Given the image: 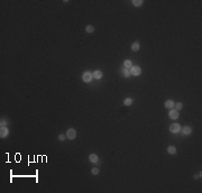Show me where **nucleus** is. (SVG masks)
<instances>
[{"mask_svg": "<svg viewBox=\"0 0 202 193\" xmlns=\"http://www.w3.org/2000/svg\"><path fill=\"white\" fill-rule=\"evenodd\" d=\"M129 71H130V74L133 75V77H139V75L142 74V67L138 66V65H133V66L129 69Z\"/></svg>", "mask_w": 202, "mask_h": 193, "instance_id": "nucleus-1", "label": "nucleus"}, {"mask_svg": "<svg viewBox=\"0 0 202 193\" xmlns=\"http://www.w3.org/2000/svg\"><path fill=\"white\" fill-rule=\"evenodd\" d=\"M93 80V74L90 71H85L82 74V81L84 83H90Z\"/></svg>", "mask_w": 202, "mask_h": 193, "instance_id": "nucleus-2", "label": "nucleus"}, {"mask_svg": "<svg viewBox=\"0 0 202 193\" xmlns=\"http://www.w3.org/2000/svg\"><path fill=\"white\" fill-rule=\"evenodd\" d=\"M65 135H66L67 139L73 140V139H75V137H76V130H75L74 128H69V129L66 130Z\"/></svg>", "mask_w": 202, "mask_h": 193, "instance_id": "nucleus-3", "label": "nucleus"}, {"mask_svg": "<svg viewBox=\"0 0 202 193\" xmlns=\"http://www.w3.org/2000/svg\"><path fill=\"white\" fill-rule=\"evenodd\" d=\"M180 132L182 134V136H190L193 132V129H192V127H190V126H184V127H181Z\"/></svg>", "mask_w": 202, "mask_h": 193, "instance_id": "nucleus-4", "label": "nucleus"}, {"mask_svg": "<svg viewBox=\"0 0 202 193\" xmlns=\"http://www.w3.org/2000/svg\"><path fill=\"white\" fill-rule=\"evenodd\" d=\"M169 132H172V134H179L180 130H181V125L179 124H172L171 126H169Z\"/></svg>", "mask_w": 202, "mask_h": 193, "instance_id": "nucleus-5", "label": "nucleus"}, {"mask_svg": "<svg viewBox=\"0 0 202 193\" xmlns=\"http://www.w3.org/2000/svg\"><path fill=\"white\" fill-rule=\"evenodd\" d=\"M168 117H169V119H172V120H176V119H179L180 113H179V111L175 110L174 108H173V109H169V111H168Z\"/></svg>", "mask_w": 202, "mask_h": 193, "instance_id": "nucleus-6", "label": "nucleus"}, {"mask_svg": "<svg viewBox=\"0 0 202 193\" xmlns=\"http://www.w3.org/2000/svg\"><path fill=\"white\" fill-rule=\"evenodd\" d=\"M8 135H9V129H8V127H6V126H4V127H1L0 128V138H6V137H8Z\"/></svg>", "mask_w": 202, "mask_h": 193, "instance_id": "nucleus-7", "label": "nucleus"}, {"mask_svg": "<svg viewBox=\"0 0 202 193\" xmlns=\"http://www.w3.org/2000/svg\"><path fill=\"white\" fill-rule=\"evenodd\" d=\"M88 159L90 163H94V164H96V163H99V156L97 154H90Z\"/></svg>", "mask_w": 202, "mask_h": 193, "instance_id": "nucleus-8", "label": "nucleus"}, {"mask_svg": "<svg viewBox=\"0 0 202 193\" xmlns=\"http://www.w3.org/2000/svg\"><path fill=\"white\" fill-rule=\"evenodd\" d=\"M92 74H93L94 80H100V79H102V77H103V73H102V71H100V70H96Z\"/></svg>", "mask_w": 202, "mask_h": 193, "instance_id": "nucleus-9", "label": "nucleus"}, {"mask_svg": "<svg viewBox=\"0 0 202 193\" xmlns=\"http://www.w3.org/2000/svg\"><path fill=\"white\" fill-rule=\"evenodd\" d=\"M120 73H121V75L122 77H125V78H127V79H129L131 77V74H130V71H129V69H126V67H123V69H121L120 70Z\"/></svg>", "mask_w": 202, "mask_h": 193, "instance_id": "nucleus-10", "label": "nucleus"}, {"mask_svg": "<svg viewBox=\"0 0 202 193\" xmlns=\"http://www.w3.org/2000/svg\"><path fill=\"white\" fill-rule=\"evenodd\" d=\"M174 105H175V102L173 100H166L165 103H164V107H165L166 109H173Z\"/></svg>", "mask_w": 202, "mask_h": 193, "instance_id": "nucleus-11", "label": "nucleus"}, {"mask_svg": "<svg viewBox=\"0 0 202 193\" xmlns=\"http://www.w3.org/2000/svg\"><path fill=\"white\" fill-rule=\"evenodd\" d=\"M141 50V44H139V42L137 40V42H134L133 44H131V51L133 52H138Z\"/></svg>", "mask_w": 202, "mask_h": 193, "instance_id": "nucleus-12", "label": "nucleus"}, {"mask_svg": "<svg viewBox=\"0 0 202 193\" xmlns=\"http://www.w3.org/2000/svg\"><path fill=\"white\" fill-rule=\"evenodd\" d=\"M133 102H134L133 98L128 97V98H126V99L123 100V106H126V107H130V106L133 105Z\"/></svg>", "mask_w": 202, "mask_h": 193, "instance_id": "nucleus-13", "label": "nucleus"}, {"mask_svg": "<svg viewBox=\"0 0 202 193\" xmlns=\"http://www.w3.org/2000/svg\"><path fill=\"white\" fill-rule=\"evenodd\" d=\"M131 4H133L135 7L139 8V7H142V6H143L144 1H143V0H133V1H131Z\"/></svg>", "mask_w": 202, "mask_h": 193, "instance_id": "nucleus-14", "label": "nucleus"}, {"mask_svg": "<svg viewBox=\"0 0 202 193\" xmlns=\"http://www.w3.org/2000/svg\"><path fill=\"white\" fill-rule=\"evenodd\" d=\"M131 66H133V62H131L130 60H125V61H123V67H126V69H130Z\"/></svg>", "mask_w": 202, "mask_h": 193, "instance_id": "nucleus-15", "label": "nucleus"}, {"mask_svg": "<svg viewBox=\"0 0 202 193\" xmlns=\"http://www.w3.org/2000/svg\"><path fill=\"white\" fill-rule=\"evenodd\" d=\"M167 153L169 155L176 154V147H175V146H168V147H167Z\"/></svg>", "mask_w": 202, "mask_h": 193, "instance_id": "nucleus-16", "label": "nucleus"}, {"mask_svg": "<svg viewBox=\"0 0 202 193\" xmlns=\"http://www.w3.org/2000/svg\"><path fill=\"white\" fill-rule=\"evenodd\" d=\"M85 32H87L88 34H92V33L94 32L93 25H87V26H85Z\"/></svg>", "mask_w": 202, "mask_h": 193, "instance_id": "nucleus-17", "label": "nucleus"}, {"mask_svg": "<svg viewBox=\"0 0 202 193\" xmlns=\"http://www.w3.org/2000/svg\"><path fill=\"white\" fill-rule=\"evenodd\" d=\"M183 108V105H182V102H175V105H174V109L175 110H181Z\"/></svg>", "mask_w": 202, "mask_h": 193, "instance_id": "nucleus-18", "label": "nucleus"}, {"mask_svg": "<svg viewBox=\"0 0 202 193\" xmlns=\"http://www.w3.org/2000/svg\"><path fill=\"white\" fill-rule=\"evenodd\" d=\"M91 173H92L93 175H98V174H99V168L98 167H93L92 170H91Z\"/></svg>", "mask_w": 202, "mask_h": 193, "instance_id": "nucleus-19", "label": "nucleus"}, {"mask_svg": "<svg viewBox=\"0 0 202 193\" xmlns=\"http://www.w3.org/2000/svg\"><path fill=\"white\" fill-rule=\"evenodd\" d=\"M65 137H66V135H63V134H61V135H58L57 139L60 140V142H64V140H65Z\"/></svg>", "mask_w": 202, "mask_h": 193, "instance_id": "nucleus-20", "label": "nucleus"}, {"mask_svg": "<svg viewBox=\"0 0 202 193\" xmlns=\"http://www.w3.org/2000/svg\"><path fill=\"white\" fill-rule=\"evenodd\" d=\"M6 125H7V120H6V119H1V121H0V126L4 127V126H6Z\"/></svg>", "mask_w": 202, "mask_h": 193, "instance_id": "nucleus-21", "label": "nucleus"}, {"mask_svg": "<svg viewBox=\"0 0 202 193\" xmlns=\"http://www.w3.org/2000/svg\"><path fill=\"white\" fill-rule=\"evenodd\" d=\"M201 176H202V173L200 172L199 174H196V175H194V179H195V180H199V179H201Z\"/></svg>", "mask_w": 202, "mask_h": 193, "instance_id": "nucleus-22", "label": "nucleus"}]
</instances>
